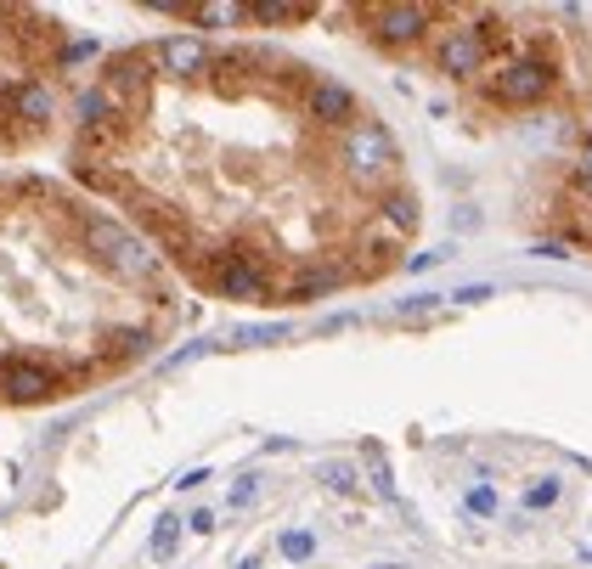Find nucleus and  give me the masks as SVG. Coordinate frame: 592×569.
<instances>
[{
  "instance_id": "obj_1",
  "label": "nucleus",
  "mask_w": 592,
  "mask_h": 569,
  "mask_svg": "<svg viewBox=\"0 0 592 569\" xmlns=\"http://www.w3.org/2000/svg\"><path fill=\"white\" fill-rule=\"evenodd\" d=\"M553 90V62L542 51H520V57H496L485 68V97L496 108H536Z\"/></svg>"
},
{
  "instance_id": "obj_2",
  "label": "nucleus",
  "mask_w": 592,
  "mask_h": 569,
  "mask_svg": "<svg viewBox=\"0 0 592 569\" xmlns=\"http://www.w3.org/2000/svg\"><path fill=\"white\" fill-rule=\"evenodd\" d=\"M79 237H85V248H91L97 259H108L119 276H130V282H147V276H152L147 243H141L136 232H125L119 220H108V215H79Z\"/></svg>"
},
{
  "instance_id": "obj_3",
  "label": "nucleus",
  "mask_w": 592,
  "mask_h": 569,
  "mask_svg": "<svg viewBox=\"0 0 592 569\" xmlns=\"http://www.w3.org/2000/svg\"><path fill=\"white\" fill-rule=\"evenodd\" d=\"M204 282L220 300H243V305H272V276L254 265L248 254H215L204 265Z\"/></svg>"
},
{
  "instance_id": "obj_4",
  "label": "nucleus",
  "mask_w": 592,
  "mask_h": 569,
  "mask_svg": "<svg viewBox=\"0 0 592 569\" xmlns=\"http://www.w3.org/2000/svg\"><path fill=\"white\" fill-rule=\"evenodd\" d=\"M345 164L356 169V180H378V175H395V164H401V153H395V136L378 125V119H356L351 130H345Z\"/></svg>"
},
{
  "instance_id": "obj_5",
  "label": "nucleus",
  "mask_w": 592,
  "mask_h": 569,
  "mask_svg": "<svg viewBox=\"0 0 592 569\" xmlns=\"http://www.w3.org/2000/svg\"><path fill=\"white\" fill-rule=\"evenodd\" d=\"M435 18H446V12H441V7H367V12H362L367 35H373L378 46H389V51L417 46L423 35H430Z\"/></svg>"
},
{
  "instance_id": "obj_6",
  "label": "nucleus",
  "mask_w": 592,
  "mask_h": 569,
  "mask_svg": "<svg viewBox=\"0 0 592 569\" xmlns=\"http://www.w3.org/2000/svg\"><path fill=\"white\" fill-rule=\"evenodd\" d=\"M51 395H68V377L46 361H0V401L7 406H40Z\"/></svg>"
},
{
  "instance_id": "obj_7",
  "label": "nucleus",
  "mask_w": 592,
  "mask_h": 569,
  "mask_svg": "<svg viewBox=\"0 0 592 569\" xmlns=\"http://www.w3.org/2000/svg\"><path fill=\"white\" fill-rule=\"evenodd\" d=\"M491 40L480 35V29H468V23H457V29H446L441 35V46H435V68L446 73V79H480L485 68H491Z\"/></svg>"
},
{
  "instance_id": "obj_8",
  "label": "nucleus",
  "mask_w": 592,
  "mask_h": 569,
  "mask_svg": "<svg viewBox=\"0 0 592 569\" xmlns=\"http://www.w3.org/2000/svg\"><path fill=\"white\" fill-rule=\"evenodd\" d=\"M345 282H351V276H345V271H333V265H305V271L283 276L277 288H272V305H310V300L338 294Z\"/></svg>"
},
{
  "instance_id": "obj_9",
  "label": "nucleus",
  "mask_w": 592,
  "mask_h": 569,
  "mask_svg": "<svg viewBox=\"0 0 592 569\" xmlns=\"http://www.w3.org/2000/svg\"><path fill=\"white\" fill-rule=\"evenodd\" d=\"M305 108H310V119L338 125V130H351V125L362 119L356 97H351L345 85H333V79H310V85H305Z\"/></svg>"
},
{
  "instance_id": "obj_10",
  "label": "nucleus",
  "mask_w": 592,
  "mask_h": 569,
  "mask_svg": "<svg viewBox=\"0 0 592 569\" xmlns=\"http://www.w3.org/2000/svg\"><path fill=\"white\" fill-rule=\"evenodd\" d=\"M417 220H423V209H417V198L406 193V186H395V193L373 209V237H384V243H406L412 232H417Z\"/></svg>"
},
{
  "instance_id": "obj_11",
  "label": "nucleus",
  "mask_w": 592,
  "mask_h": 569,
  "mask_svg": "<svg viewBox=\"0 0 592 569\" xmlns=\"http://www.w3.org/2000/svg\"><path fill=\"white\" fill-rule=\"evenodd\" d=\"M152 62H158L164 73H204V68L215 62V51H209L198 35H169V40L152 46Z\"/></svg>"
},
{
  "instance_id": "obj_12",
  "label": "nucleus",
  "mask_w": 592,
  "mask_h": 569,
  "mask_svg": "<svg viewBox=\"0 0 592 569\" xmlns=\"http://www.w3.org/2000/svg\"><path fill=\"white\" fill-rule=\"evenodd\" d=\"M152 344H158V333H152V327H141V322H130V327H114V333H108L114 361H136V355H147Z\"/></svg>"
},
{
  "instance_id": "obj_13",
  "label": "nucleus",
  "mask_w": 592,
  "mask_h": 569,
  "mask_svg": "<svg viewBox=\"0 0 592 569\" xmlns=\"http://www.w3.org/2000/svg\"><path fill=\"white\" fill-rule=\"evenodd\" d=\"M316 7H277V0H266V7H248V23H310Z\"/></svg>"
},
{
  "instance_id": "obj_14",
  "label": "nucleus",
  "mask_w": 592,
  "mask_h": 569,
  "mask_svg": "<svg viewBox=\"0 0 592 569\" xmlns=\"http://www.w3.org/2000/svg\"><path fill=\"white\" fill-rule=\"evenodd\" d=\"M176 541H181V519H158V530H152V558H169V552H176Z\"/></svg>"
},
{
  "instance_id": "obj_15",
  "label": "nucleus",
  "mask_w": 592,
  "mask_h": 569,
  "mask_svg": "<svg viewBox=\"0 0 592 569\" xmlns=\"http://www.w3.org/2000/svg\"><path fill=\"white\" fill-rule=\"evenodd\" d=\"M310 552H316V536H310V530H288V536H283V558H288V563H305Z\"/></svg>"
},
{
  "instance_id": "obj_16",
  "label": "nucleus",
  "mask_w": 592,
  "mask_h": 569,
  "mask_svg": "<svg viewBox=\"0 0 592 569\" xmlns=\"http://www.w3.org/2000/svg\"><path fill=\"white\" fill-rule=\"evenodd\" d=\"M559 502V480H536L531 491H525V508L536 513V508H553Z\"/></svg>"
},
{
  "instance_id": "obj_17",
  "label": "nucleus",
  "mask_w": 592,
  "mask_h": 569,
  "mask_svg": "<svg viewBox=\"0 0 592 569\" xmlns=\"http://www.w3.org/2000/svg\"><path fill=\"white\" fill-rule=\"evenodd\" d=\"M570 186H575L581 198H592V136H586V158L570 169Z\"/></svg>"
},
{
  "instance_id": "obj_18",
  "label": "nucleus",
  "mask_w": 592,
  "mask_h": 569,
  "mask_svg": "<svg viewBox=\"0 0 592 569\" xmlns=\"http://www.w3.org/2000/svg\"><path fill=\"white\" fill-rule=\"evenodd\" d=\"M468 513H474V519H491V513H496V491H491V485H474V491H468Z\"/></svg>"
},
{
  "instance_id": "obj_19",
  "label": "nucleus",
  "mask_w": 592,
  "mask_h": 569,
  "mask_svg": "<svg viewBox=\"0 0 592 569\" xmlns=\"http://www.w3.org/2000/svg\"><path fill=\"white\" fill-rule=\"evenodd\" d=\"M327 485L351 497V491H356V468H351V462H333V468H327Z\"/></svg>"
},
{
  "instance_id": "obj_20",
  "label": "nucleus",
  "mask_w": 592,
  "mask_h": 569,
  "mask_svg": "<svg viewBox=\"0 0 592 569\" xmlns=\"http://www.w3.org/2000/svg\"><path fill=\"white\" fill-rule=\"evenodd\" d=\"M248 502H254V480H237L231 485V508H248Z\"/></svg>"
},
{
  "instance_id": "obj_21",
  "label": "nucleus",
  "mask_w": 592,
  "mask_h": 569,
  "mask_svg": "<svg viewBox=\"0 0 592 569\" xmlns=\"http://www.w3.org/2000/svg\"><path fill=\"white\" fill-rule=\"evenodd\" d=\"M452 300H463V305H480V300H491V288H463V294H452Z\"/></svg>"
},
{
  "instance_id": "obj_22",
  "label": "nucleus",
  "mask_w": 592,
  "mask_h": 569,
  "mask_svg": "<svg viewBox=\"0 0 592 569\" xmlns=\"http://www.w3.org/2000/svg\"><path fill=\"white\" fill-rule=\"evenodd\" d=\"M389 569H395V563H389Z\"/></svg>"
}]
</instances>
